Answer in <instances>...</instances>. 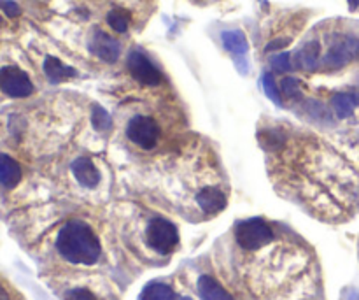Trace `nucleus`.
Returning a JSON list of instances; mask_svg holds the SVG:
<instances>
[{
  "mask_svg": "<svg viewBox=\"0 0 359 300\" xmlns=\"http://www.w3.org/2000/svg\"><path fill=\"white\" fill-rule=\"evenodd\" d=\"M56 249L70 264L93 265L100 258V242L84 221L65 223L56 237Z\"/></svg>",
  "mask_w": 359,
  "mask_h": 300,
  "instance_id": "obj_1",
  "label": "nucleus"
},
{
  "mask_svg": "<svg viewBox=\"0 0 359 300\" xmlns=\"http://www.w3.org/2000/svg\"><path fill=\"white\" fill-rule=\"evenodd\" d=\"M235 239L240 248L247 251H256L273 241V230L262 218H250L240 221L235 227Z\"/></svg>",
  "mask_w": 359,
  "mask_h": 300,
  "instance_id": "obj_2",
  "label": "nucleus"
},
{
  "mask_svg": "<svg viewBox=\"0 0 359 300\" xmlns=\"http://www.w3.org/2000/svg\"><path fill=\"white\" fill-rule=\"evenodd\" d=\"M145 235H147L149 246L161 255L174 251L179 242L177 228L165 218H154V220L149 221Z\"/></svg>",
  "mask_w": 359,
  "mask_h": 300,
  "instance_id": "obj_3",
  "label": "nucleus"
},
{
  "mask_svg": "<svg viewBox=\"0 0 359 300\" xmlns=\"http://www.w3.org/2000/svg\"><path fill=\"white\" fill-rule=\"evenodd\" d=\"M0 92L11 99H25L33 93V83L29 74L16 65L0 69Z\"/></svg>",
  "mask_w": 359,
  "mask_h": 300,
  "instance_id": "obj_4",
  "label": "nucleus"
},
{
  "mask_svg": "<svg viewBox=\"0 0 359 300\" xmlns=\"http://www.w3.org/2000/svg\"><path fill=\"white\" fill-rule=\"evenodd\" d=\"M127 136L131 143L137 144L142 150H152L160 139V127L152 118L135 116L128 123Z\"/></svg>",
  "mask_w": 359,
  "mask_h": 300,
  "instance_id": "obj_5",
  "label": "nucleus"
},
{
  "mask_svg": "<svg viewBox=\"0 0 359 300\" xmlns=\"http://www.w3.org/2000/svg\"><path fill=\"white\" fill-rule=\"evenodd\" d=\"M128 70L134 76V79H137L142 84L157 86V84L161 83V72L141 52H131L128 55Z\"/></svg>",
  "mask_w": 359,
  "mask_h": 300,
  "instance_id": "obj_6",
  "label": "nucleus"
},
{
  "mask_svg": "<svg viewBox=\"0 0 359 300\" xmlns=\"http://www.w3.org/2000/svg\"><path fill=\"white\" fill-rule=\"evenodd\" d=\"M90 49L102 62L114 63L121 55V45L109 33L97 30L90 39Z\"/></svg>",
  "mask_w": 359,
  "mask_h": 300,
  "instance_id": "obj_7",
  "label": "nucleus"
},
{
  "mask_svg": "<svg viewBox=\"0 0 359 300\" xmlns=\"http://www.w3.org/2000/svg\"><path fill=\"white\" fill-rule=\"evenodd\" d=\"M196 204L207 214H218L226 207V197L219 188L207 187L196 194Z\"/></svg>",
  "mask_w": 359,
  "mask_h": 300,
  "instance_id": "obj_8",
  "label": "nucleus"
},
{
  "mask_svg": "<svg viewBox=\"0 0 359 300\" xmlns=\"http://www.w3.org/2000/svg\"><path fill=\"white\" fill-rule=\"evenodd\" d=\"M70 168H72V174L77 180V183L83 184V187L95 188L98 181H100V174H98L97 167H95L90 158H77Z\"/></svg>",
  "mask_w": 359,
  "mask_h": 300,
  "instance_id": "obj_9",
  "label": "nucleus"
},
{
  "mask_svg": "<svg viewBox=\"0 0 359 300\" xmlns=\"http://www.w3.org/2000/svg\"><path fill=\"white\" fill-rule=\"evenodd\" d=\"M319 56H321V45L317 40L307 42L300 52L294 55V63L298 69L307 70V72H314L319 67Z\"/></svg>",
  "mask_w": 359,
  "mask_h": 300,
  "instance_id": "obj_10",
  "label": "nucleus"
},
{
  "mask_svg": "<svg viewBox=\"0 0 359 300\" xmlns=\"http://www.w3.org/2000/svg\"><path fill=\"white\" fill-rule=\"evenodd\" d=\"M22 181V167L13 157L0 153V187L15 188Z\"/></svg>",
  "mask_w": 359,
  "mask_h": 300,
  "instance_id": "obj_11",
  "label": "nucleus"
},
{
  "mask_svg": "<svg viewBox=\"0 0 359 300\" xmlns=\"http://www.w3.org/2000/svg\"><path fill=\"white\" fill-rule=\"evenodd\" d=\"M42 69H44V74H46V77L51 81V83H63V81L70 79V77H74L77 74L76 69L65 65L62 60L55 58V56H47V58L44 60Z\"/></svg>",
  "mask_w": 359,
  "mask_h": 300,
  "instance_id": "obj_12",
  "label": "nucleus"
},
{
  "mask_svg": "<svg viewBox=\"0 0 359 300\" xmlns=\"http://www.w3.org/2000/svg\"><path fill=\"white\" fill-rule=\"evenodd\" d=\"M198 293L202 300H233V297L211 276H202L198 279Z\"/></svg>",
  "mask_w": 359,
  "mask_h": 300,
  "instance_id": "obj_13",
  "label": "nucleus"
},
{
  "mask_svg": "<svg viewBox=\"0 0 359 300\" xmlns=\"http://www.w3.org/2000/svg\"><path fill=\"white\" fill-rule=\"evenodd\" d=\"M221 40L225 48L228 49L232 55H235L237 58L244 56L249 49V45H247V39L240 30H228V32L221 33Z\"/></svg>",
  "mask_w": 359,
  "mask_h": 300,
  "instance_id": "obj_14",
  "label": "nucleus"
},
{
  "mask_svg": "<svg viewBox=\"0 0 359 300\" xmlns=\"http://www.w3.org/2000/svg\"><path fill=\"white\" fill-rule=\"evenodd\" d=\"M331 106H333L335 114H337L338 118H342V120H345V118L352 116V113H354V109L358 107V104H356L354 95H352L351 92H338L335 93V97L331 99Z\"/></svg>",
  "mask_w": 359,
  "mask_h": 300,
  "instance_id": "obj_15",
  "label": "nucleus"
},
{
  "mask_svg": "<svg viewBox=\"0 0 359 300\" xmlns=\"http://www.w3.org/2000/svg\"><path fill=\"white\" fill-rule=\"evenodd\" d=\"M141 300H179L174 290L163 283H151L141 293Z\"/></svg>",
  "mask_w": 359,
  "mask_h": 300,
  "instance_id": "obj_16",
  "label": "nucleus"
},
{
  "mask_svg": "<svg viewBox=\"0 0 359 300\" xmlns=\"http://www.w3.org/2000/svg\"><path fill=\"white\" fill-rule=\"evenodd\" d=\"M107 23H109L114 32L125 33L128 30V25H130V16L123 9H113L107 15Z\"/></svg>",
  "mask_w": 359,
  "mask_h": 300,
  "instance_id": "obj_17",
  "label": "nucleus"
},
{
  "mask_svg": "<svg viewBox=\"0 0 359 300\" xmlns=\"http://www.w3.org/2000/svg\"><path fill=\"white\" fill-rule=\"evenodd\" d=\"M91 121H93V127L97 128V130H100V132H107V130L113 127V120H111L109 113L100 106L93 107V116H91Z\"/></svg>",
  "mask_w": 359,
  "mask_h": 300,
  "instance_id": "obj_18",
  "label": "nucleus"
},
{
  "mask_svg": "<svg viewBox=\"0 0 359 300\" xmlns=\"http://www.w3.org/2000/svg\"><path fill=\"white\" fill-rule=\"evenodd\" d=\"M262 84H263V92H265V95L269 97V99L272 100L273 104L280 106V104H282V100H280L279 88H277L276 79H273L272 74H265V76L262 77Z\"/></svg>",
  "mask_w": 359,
  "mask_h": 300,
  "instance_id": "obj_19",
  "label": "nucleus"
},
{
  "mask_svg": "<svg viewBox=\"0 0 359 300\" xmlns=\"http://www.w3.org/2000/svg\"><path fill=\"white\" fill-rule=\"evenodd\" d=\"M280 90H282V93L287 99H298L301 95L300 83L294 77H284L282 83H280Z\"/></svg>",
  "mask_w": 359,
  "mask_h": 300,
  "instance_id": "obj_20",
  "label": "nucleus"
},
{
  "mask_svg": "<svg viewBox=\"0 0 359 300\" xmlns=\"http://www.w3.org/2000/svg\"><path fill=\"white\" fill-rule=\"evenodd\" d=\"M272 69L277 70V72H289L293 69V63H291V55L289 53H280V55H276L272 60Z\"/></svg>",
  "mask_w": 359,
  "mask_h": 300,
  "instance_id": "obj_21",
  "label": "nucleus"
},
{
  "mask_svg": "<svg viewBox=\"0 0 359 300\" xmlns=\"http://www.w3.org/2000/svg\"><path fill=\"white\" fill-rule=\"evenodd\" d=\"M65 300H97V299H95L93 293L88 292V290L74 288V290H70L69 293H67Z\"/></svg>",
  "mask_w": 359,
  "mask_h": 300,
  "instance_id": "obj_22",
  "label": "nucleus"
},
{
  "mask_svg": "<svg viewBox=\"0 0 359 300\" xmlns=\"http://www.w3.org/2000/svg\"><path fill=\"white\" fill-rule=\"evenodd\" d=\"M0 6H2V9H4V13L9 18H16V16H19V13H22L19 11V6L16 4V2H13V0H2Z\"/></svg>",
  "mask_w": 359,
  "mask_h": 300,
  "instance_id": "obj_23",
  "label": "nucleus"
},
{
  "mask_svg": "<svg viewBox=\"0 0 359 300\" xmlns=\"http://www.w3.org/2000/svg\"><path fill=\"white\" fill-rule=\"evenodd\" d=\"M289 42H291L289 39H276V40H272V42H270V45L266 46L265 49H266V52H279V49L286 48Z\"/></svg>",
  "mask_w": 359,
  "mask_h": 300,
  "instance_id": "obj_24",
  "label": "nucleus"
},
{
  "mask_svg": "<svg viewBox=\"0 0 359 300\" xmlns=\"http://www.w3.org/2000/svg\"><path fill=\"white\" fill-rule=\"evenodd\" d=\"M0 300H11V299H9L8 290H6L4 286H2V283H0Z\"/></svg>",
  "mask_w": 359,
  "mask_h": 300,
  "instance_id": "obj_25",
  "label": "nucleus"
},
{
  "mask_svg": "<svg viewBox=\"0 0 359 300\" xmlns=\"http://www.w3.org/2000/svg\"><path fill=\"white\" fill-rule=\"evenodd\" d=\"M347 4L351 8V11H356L359 8V0H347Z\"/></svg>",
  "mask_w": 359,
  "mask_h": 300,
  "instance_id": "obj_26",
  "label": "nucleus"
},
{
  "mask_svg": "<svg viewBox=\"0 0 359 300\" xmlns=\"http://www.w3.org/2000/svg\"><path fill=\"white\" fill-rule=\"evenodd\" d=\"M179 300H191V299H188V297H182V299H179Z\"/></svg>",
  "mask_w": 359,
  "mask_h": 300,
  "instance_id": "obj_27",
  "label": "nucleus"
},
{
  "mask_svg": "<svg viewBox=\"0 0 359 300\" xmlns=\"http://www.w3.org/2000/svg\"><path fill=\"white\" fill-rule=\"evenodd\" d=\"M0 26H2V18H0Z\"/></svg>",
  "mask_w": 359,
  "mask_h": 300,
  "instance_id": "obj_28",
  "label": "nucleus"
}]
</instances>
